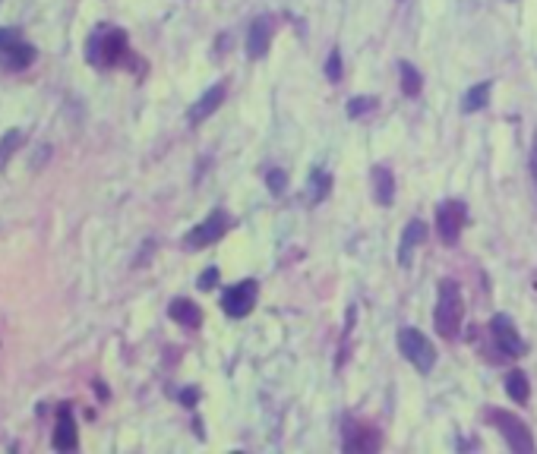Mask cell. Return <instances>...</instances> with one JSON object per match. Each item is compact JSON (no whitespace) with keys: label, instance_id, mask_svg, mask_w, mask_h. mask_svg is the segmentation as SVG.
I'll use <instances>...</instances> for the list:
<instances>
[{"label":"cell","instance_id":"obj_3","mask_svg":"<svg viewBox=\"0 0 537 454\" xmlns=\"http://www.w3.org/2000/svg\"><path fill=\"white\" fill-rule=\"evenodd\" d=\"M486 420H490L493 426H496V432L509 441L512 451H518V454H531V451H534V435H531V429L524 426L518 416L503 413V410H486Z\"/></svg>","mask_w":537,"mask_h":454},{"label":"cell","instance_id":"obj_8","mask_svg":"<svg viewBox=\"0 0 537 454\" xmlns=\"http://www.w3.org/2000/svg\"><path fill=\"white\" fill-rule=\"evenodd\" d=\"M490 334H493V340H496L499 350L509 353V357H522V353L528 350V344H524V338L515 331V325H512L509 315H493Z\"/></svg>","mask_w":537,"mask_h":454},{"label":"cell","instance_id":"obj_7","mask_svg":"<svg viewBox=\"0 0 537 454\" xmlns=\"http://www.w3.org/2000/svg\"><path fill=\"white\" fill-rule=\"evenodd\" d=\"M256 294H259L256 281H240V284H234V287L225 290L221 309H225L231 319H244V315L253 309V303H256Z\"/></svg>","mask_w":537,"mask_h":454},{"label":"cell","instance_id":"obj_20","mask_svg":"<svg viewBox=\"0 0 537 454\" xmlns=\"http://www.w3.org/2000/svg\"><path fill=\"white\" fill-rule=\"evenodd\" d=\"M402 92L408 95V98H417V95L423 92V76L417 73V67H411V63H402Z\"/></svg>","mask_w":537,"mask_h":454},{"label":"cell","instance_id":"obj_28","mask_svg":"<svg viewBox=\"0 0 537 454\" xmlns=\"http://www.w3.org/2000/svg\"><path fill=\"white\" fill-rule=\"evenodd\" d=\"M531 177L537 180V136H534V145H531Z\"/></svg>","mask_w":537,"mask_h":454},{"label":"cell","instance_id":"obj_17","mask_svg":"<svg viewBox=\"0 0 537 454\" xmlns=\"http://www.w3.org/2000/svg\"><path fill=\"white\" fill-rule=\"evenodd\" d=\"M373 195L379 205H392L395 199V180H392L389 167H373Z\"/></svg>","mask_w":537,"mask_h":454},{"label":"cell","instance_id":"obj_21","mask_svg":"<svg viewBox=\"0 0 537 454\" xmlns=\"http://www.w3.org/2000/svg\"><path fill=\"white\" fill-rule=\"evenodd\" d=\"M19 142H22V132L19 130L4 132V139H0V167H6V161L13 158V151L19 149Z\"/></svg>","mask_w":537,"mask_h":454},{"label":"cell","instance_id":"obj_26","mask_svg":"<svg viewBox=\"0 0 537 454\" xmlns=\"http://www.w3.org/2000/svg\"><path fill=\"white\" fill-rule=\"evenodd\" d=\"M13 41H19V35L13 29H0V57H4V50L10 48Z\"/></svg>","mask_w":537,"mask_h":454},{"label":"cell","instance_id":"obj_2","mask_svg":"<svg viewBox=\"0 0 537 454\" xmlns=\"http://www.w3.org/2000/svg\"><path fill=\"white\" fill-rule=\"evenodd\" d=\"M433 322H436V331H439L446 340H452L455 334H458V325H461V290H458V284H455V281H442L439 284V300H436Z\"/></svg>","mask_w":537,"mask_h":454},{"label":"cell","instance_id":"obj_12","mask_svg":"<svg viewBox=\"0 0 537 454\" xmlns=\"http://www.w3.org/2000/svg\"><path fill=\"white\" fill-rule=\"evenodd\" d=\"M221 101H225V85L218 82V85H212L208 92H202V95H199V101H196V104L190 107L187 120H190V123H202L206 117H212V114L218 111Z\"/></svg>","mask_w":537,"mask_h":454},{"label":"cell","instance_id":"obj_6","mask_svg":"<svg viewBox=\"0 0 537 454\" xmlns=\"http://www.w3.org/2000/svg\"><path fill=\"white\" fill-rule=\"evenodd\" d=\"M461 224H465V205L458 199H446L439 208H436V233L446 246H452L461 233Z\"/></svg>","mask_w":537,"mask_h":454},{"label":"cell","instance_id":"obj_19","mask_svg":"<svg viewBox=\"0 0 537 454\" xmlns=\"http://www.w3.org/2000/svg\"><path fill=\"white\" fill-rule=\"evenodd\" d=\"M486 98H490V82H477L474 88H468L465 98H461V111L465 114H474L480 107H486Z\"/></svg>","mask_w":537,"mask_h":454},{"label":"cell","instance_id":"obj_14","mask_svg":"<svg viewBox=\"0 0 537 454\" xmlns=\"http://www.w3.org/2000/svg\"><path fill=\"white\" fill-rule=\"evenodd\" d=\"M168 315L174 322H180L183 328H199V322H202V312H199V306H196L193 300H183V296H177V300H171V306H168Z\"/></svg>","mask_w":537,"mask_h":454},{"label":"cell","instance_id":"obj_24","mask_svg":"<svg viewBox=\"0 0 537 454\" xmlns=\"http://www.w3.org/2000/svg\"><path fill=\"white\" fill-rule=\"evenodd\" d=\"M326 76H329L332 82L341 79V54H338V50H332V54H329V60H326Z\"/></svg>","mask_w":537,"mask_h":454},{"label":"cell","instance_id":"obj_4","mask_svg":"<svg viewBox=\"0 0 537 454\" xmlns=\"http://www.w3.org/2000/svg\"><path fill=\"white\" fill-rule=\"evenodd\" d=\"M398 350H402V357L408 359V363H414V369H420V372H430L436 363L433 344H430L427 334H420L417 328H402V331H398Z\"/></svg>","mask_w":537,"mask_h":454},{"label":"cell","instance_id":"obj_18","mask_svg":"<svg viewBox=\"0 0 537 454\" xmlns=\"http://www.w3.org/2000/svg\"><path fill=\"white\" fill-rule=\"evenodd\" d=\"M505 394H509L515 404H524V401H528L531 385H528V376H524L522 369H512L509 376H505Z\"/></svg>","mask_w":537,"mask_h":454},{"label":"cell","instance_id":"obj_25","mask_svg":"<svg viewBox=\"0 0 537 454\" xmlns=\"http://www.w3.org/2000/svg\"><path fill=\"white\" fill-rule=\"evenodd\" d=\"M196 284H199V290H212L215 284H218V268H206Z\"/></svg>","mask_w":537,"mask_h":454},{"label":"cell","instance_id":"obj_23","mask_svg":"<svg viewBox=\"0 0 537 454\" xmlns=\"http://www.w3.org/2000/svg\"><path fill=\"white\" fill-rule=\"evenodd\" d=\"M265 183H269V189H272V193H281V189L284 186H288V174H284V170H269V174H265Z\"/></svg>","mask_w":537,"mask_h":454},{"label":"cell","instance_id":"obj_9","mask_svg":"<svg viewBox=\"0 0 537 454\" xmlns=\"http://www.w3.org/2000/svg\"><path fill=\"white\" fill-rule=\"evenodd\" d=\"M272 35H275V22H272V16L253 19L250 35H246V57H250V60H263V57L269 54Z\"/></svg>","mask_w":537,"mask_h":454},{"label":"cell","instance_id":"obj_22","mask_svg":"<svg viewBox=\"0 0 537 454\" xmlns=\"http://www.w3.org/2000/svg\"><path fill=\"white\" fill-rule=\"evenodd\" d=\"M373 107H376V98H370V95L351 98V101H347V117H364V114L373 111Z\"/></svg>","mask_w":537,"mask_h":454},{"label":"cell","instance_id":"obj_5","mask_svg":"<svg viewBox=\"0 0 537 454\" xmlns=\"http://www.w3.org/2000/svg\"><path fill=\"white\" fill-rule=\"evenodd\" d=\"M227 227H231V214H227L225 208H215L206 221H199V224L187 233L183 243H187L190 249H199V246H208V243H215V240H221Z\"/></svg>","mask_w":537,"mask_h":454},{"label":"cell","instance_id":"obj_1","mask_svg":"<svg viewBox=\"0 0 537 454\" xmlns=\"http://www.w3.org/2000/svg\"><path fill=\"white\" fill-rule=\"evenodd\" d=\"M126 54H130V48H126V35L120 29H98L86 41V60L92 67H117L126 60Z\"/></svg>","mask_w":537,"mask_h":454},{"label":"cell","instance_id":"obj_15","mask_svg":"<svg viewBox=\"0 0 537 454\" xmlns=\"http://www.w3.org/2000/svg\"><path fill=\"white\" fill-rule=\"evenodd\" d=\"M4 67L6 69H25V67H32L35 63V48H32L29 41H13L10 48L4 50Z\"/></svg>","mask_w":537,"mask_h":454},{"label":"cell","instance_id":"obj_27","mask_svg":"<svg viewBox=\"0 0 537 454\" xmlns=\"http://www.w3.org/2000/svg\"><path fill=\"white\" fill-rule=\"evenodd\" d=\"M196 397H199V394H196V388H187V391H180V401L187 404V407H193V401H196Z\"/></svg>","mask_w":537,"mask_h":454},{"label":"cell","instance_id":"obj_13","mask_svg":"<svg viewBox=\"0 0 537 454\" xmlns=\"http://www.w3.org/2000/svg\"><path fill=\"white\" fill-rule=\"evenodd\" d=\"M332 193V174L322 167H316L313 174L307 177V189H303V202L307 205H319V202H326V195Z\"/></svg>","mask_w":537,"mask_h":454},{"label":"cell","instance_id":"obj_10","mask_svg":"<svg viewBox=\"0 0 537 454\" xmlns=\"http://www.w3.org/2000/svg\"><path fill=\"white\" fill-rule=\"evenodd\" d=\"M379 448V432L373 426H364V422H345V451H357V454H366V451H376Z\"/></svg>","mask_w":537,"mask_h":454},{"label":"cell","instance_id":"obj_16","mask_svg":"<svg viewBox=\"0 0 537 454\" xmlns=\"http://www.w3.org/2000/svg\"><path fill=\"white\" fill-rule=\"evenodd\" d=\"M427 224L423 221H411L408 224V231H404V237H402V246H398V262L402 265H408L411 262V249H414L417 243H423L427 240Z\"/></svg>","mask_w":537,"mask_h":454},{"label":"cell","instance_id":"obj_11","mask_svg":"<svg viewBox=\"0 0 537 454\" xmlns=\"http://www.w3.org/2000/svg\"><path fill=\"white\" fill-rule=\"evenodd\" d=\"M54 448L57 451H76L79 448V435H76V420L69 413V407H60L57 413V426H54Z\"/></svg>","mask_w":537,"mask_h":454}]
</instances>
